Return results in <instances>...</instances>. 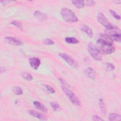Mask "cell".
<instances>
[{
    "label": "cell",
    "instance_id": "1",
    "mask_svg": "<svg viewBox=\"0 0 121 121\" xmlns=\"http://www.w3.org/2000/svg\"><path fill=\"white\" fill-rule=\"evenodd\" d=\"M112 42L109 36L105 34H101L97 40L96 46L101 52L111 54L115 51Z\"/></svg>",
    "mask_w": 121,
    "mask_h": 121
},
{
    "label": "cell",
    "instance_id": "2",
    "mask_svg": "<svg viewBox=\"0 0 121 121\" xmlns=\"http://www.w3.org/2000/svg\"><path fill=\"white\" fill-rule=\"evenodd\" d=\"M61 14L64 20L67 22L73 23L78 21V18L75 14L69 9H61Z\"/></svg>",
    "mask_w": 121,
    "mask_h": 121
},
{
    "label": "cell",
    "instance_id": "3",
    "mask_svg": "<svg viewBox=\"0 0 121 121\" xmlns=\"http://www.w3.org/2000/svg\"><path fill=\"white\" fill-rule=\"evenodd\" d=\"M62 89L65 94L66 95L72 104L78 106L80 105V101L78 98L71 90L68 87L63 86H62Z\"/></svg>",
    "mask_w": 121,
    "mask_h": 121
},
{
    "label": "cell",
    "instance_id": "4",
    "mask_svg": "<svg viewBox=\"0 0 121 121\" xmlns=\"http://www.w3.org/2000/svg\"><path fill=\"white\" fill-rule=\"evenodd\" d=\"M87 50L93 58L96 60H100L102 59V54L96 46L93 43H89L87 45Z\"/></svg>",
    "mask_w": 121,
    "mask_h": 121
},
{
    "label": "cell",
    "instance_id": "5",
    "mask_svg": "<svg viewBox=\"0 0 121 121\" xmlns=\"http://www.w3.org/2000/svg\"><path fill=\"white\" fill-rule=\"evenodd\" d=\"M59 55L71 67L74 69H77L78 68V65L77 61L69 55L64 53H60Z\"/></svg>",
    "mask_w": 121,
    "mask_h": 121
},
{
    "label": "cell",
    "instance_id": "6",
    "mask_svg": "<svg viewBox=\"0 0 121 121\" xmlns=\"http://www.w3.org/2000/svg\"><path fill=\"white\" fill-rule=\"evenodd\" d=\"M97 19L99 23L103 26L106 29H110L112 26V25L107 20V18L105 17L104 14L102 13L99 12L97 14Z\"/></svg>",
    "mask_w": 121,
    "mask_h": 121
},
{
    "label": "cell",
    "instance_id": "7",
    "mask_svg": "<svg viewBox=\"0 0 121 121\" xmlns=\"http://www.w3.org/2000/svg\"><path fill=\"white\" fill-rule=\"evenodd\" d=\"M28 112L29 114L33 116V117L38 119L41 121H46L47 120V117L43 113H41L38 112L36 111L32 110H29Z\"/></svg>",
    "mask_w": 121,
    "mask_h": 121
},
{
    "label": "cell",
    "instance_id": "8",
    "mask_svg": "<svg viewBox=\"0 0 121 121\" xmlns=\"http://www.w3.org/2000/svg\"><path fill=\"white\" fill-rule=\"evenodd\" d=\"M85 75L88 78L95 79L96 77V73L95 70L91 67H87L84 70Z\"/></svg>",
    "mask_w": 121,
    "mask_h": 121
},
{
    "label": "cell",
    "instance_id": "9",
    "mask_svg": "<svg viewBox=\"0 0 121 121\" xmlns=\"http://www.w3.org/2000/svg\"><path fill=\"white\" fill-rule=\"evenodd\" d=\"M105 35L110 37L112 35H113L116 34H121V31H120V29L118 27L115 26H112L111 28L107 29H106L105 31Z\"/></svg>",
    "mask_w": 121,
    "mask_h": 121
},
{
    "label": "cell",
    "instance_id": "10",
    "mask_svg": "<svg viewBox=\"0 0 121 121\" xmlns=\"http://www.w3.org/2000/svg\"><path fill=\"white\" fill-rule=\"evenodd\" d=\"M5 40L8 43L13 45L19 46L23 44L22 42L20 40L13 37H6Z\"/></svg>",
    "mask_w": 121,
    "mask_h": 121
},
{
    "label": "cell",
    "instance_id": "11",
    "mask_svg": "<svg viewBox=\"0 0 121 121\" xmlns=\"http://www.w3.org/2000/svg\"><path fill=\"white\" fill-rule=\"evenodd\" d=\"M29 62L30 66L34 69H37L41 63L40 60L36 57L30 58L29 59Z\"/></svg>",
    "mask_w": 121,
    "mask_h": 121
},
{
    "label": "cell",
    "instance_id": "12",
    "mask_svg": "<svg viewBox=\"0 0 121 121\" xmlns=\"http://www.w3.org/2000/svg\"><path fill=\"white\" fill-rule=\"evenodd\" d=\"M33 104L34 105L36 109H38L44 113L47 112L48 109H47V107L44 105L41 104L40 102H39L38 101H35L33 102Z\"/></svg>",
    "mask_w": 121,
    "mask_h": 121
},
{
    "label": "cell",
    "instance_id": "13",
    "mask_svg": "<svg viewBox=\"0 0 121 121\" xmlns=\"http://www.w3.org/2000/svg\"><path fill=\"white\" fill-rule=\"evenodd\" d=\"M80 30L85 32L89 37L92 38L93 36V33L92 30L89 28V27L86 25H83L80 27Z\"/></svg>",
    "mask_w": 121,
    "mask_h": 121
},
{
    "label": "cell",
    "instance_id": "14",
    "mask_svg": "<svg viewBox=\"0 0 121 121\" xmlns=\"http://www.w3.org/2000/svg\"><path fill=\"white\" fill-rule=\"evenodd\" d=\"M35 17L38 19L39 20L41 21H43V20H45L46 19H47V17L46 16V15L43 13L41 12L40 11L38 10H36L34 14Z\"/></svg>",
    "mask_w": 121,
    "mask_h": 121
},
{
    "label": "cell",
    "instance_id": "15",
    "mask_svg": "<svg viewBox=\"0 0 121 121\" xmlns=\"http://www.w3.org/2000/svg\"><path fill=\"white\" fill-rule=\"evenodd\" d=\"M108 120L110 121L121 120V115L116 113H110L108 115Z\"/></svg>",
    "mask_w": 121,
    "mask_h": 121
},
{
    "label": "cell",
    "instance_id": "16",
    "mask_svg": "<svg viewBox=\"0 0 121 121\" xmlns=\"http://www.w3.org/2000/svg\"><path fill=\"white\" fill-rule=\"evenodd\" d=\"M71 2L73 4V5L78 9H81L83 8L85 5V3L84 0H72Z\"/></svg>",
    "mask_w": 121,
    "mask_h": 121
},
{
    "label": "cell",
    "instance_id": "17",
    "mask_svg": "<svg viewBox=\"0 0 121 121\" xmlns=\"http://www.w3.org/2000/svg\"><path fill=\"white\" fill-rule=\"evenodd\" d=\"M66 43L71 44H77L79 43L78 40L74 37H67L65 38Z\"/></svg>",
    "mask_w": 121,
    "mask_h": 121
},
{
    "label": "cell",
    "instance_id": "18",
    "mask_svg": "<svg viewBox=\"0 0 121 121\" xmlns=\"http://www.w3.org/2000/svg\"><path fill=\"white\" fill-rule=\"evenodd\" d=\"M99 105L101 112H102L103 114L104 115H105L106 113V110H105V106H104V101L102 99L100 98L99 99Z\"/></svg>",
    "mask_w": 121,
    "mask_h": 121
},
{
    "label": "cell",
    "instance_id": "19",
    "mask_svg": "<svg viewBox=\"0 0 121 121\" xmlns=\"http://www.w3.org/2000/svg\"><path fill=\"white\" fill-rule=\"evenodd\" d=\"M13 91L14 93L17 95H21L23 93V90L21 88L18 86H15L13 87Z\"/></svg>",
    "mask_w": 121,
    "mask_h": 121
},
{
    "label": "cell",
    "instance_id": "20",
    "mask_svg": "<svg viewBox=\"0 0 121 121\" xmlns=\"http://www.w3.org/2000/svg\"><path fill=\"white\" fill-rule=\"evenodd\" d=\"M22 77L24 79H25L27 81H31L33 79V78L32 75L30 73H29L26 72L23 73L22 75Z\"/></svg>",
    "mask_w": 121,
    "mask_h": 121
},
{
    "label": "cell",
    "instance_id": "21",
    "mask_svg": "<svg viewBox=\"0 0 121 121\" xmlns=\"http://www.w3.org/2000/svg\"><path fill=\"white\" fill-rule=\"evenodd\" d=\"M51 106L54 111H58L60 109L59 104L55 102H52L51 103Z\"/></svg>",
    "mask_w": 121,
    "mask_h": 121
},
{
    "label": "cell",
    "instance_id": "22",
    "mask_svg": "<svg viewBox=\"0 0 121 121\" xmlns=\"http://www.w3.org/2000/svg\"><path fill=\"white\" fill-rule=\"evenodd\" d=\"M110 37L112 41H115L116 42H120L121 40V34H116V35H112V36H110Z\"/></svg>",
    "mask_w": 121,
    "mask_h": 121
},
{
    "label": "cell",
    "instance_id": "23",
    "mask_svg": "<svg viewBox=\"0 0 121 121\" xmlns=\"http://www.w3.org/2000/svg\"><path fill=\"white\" fill-rule=\"evenodd\" d=\"M45 86V87H46L47 90L48 91V92L49 93H50V94H52L55 93V90L52 86H51L49 85H46Z\"/></svg>",
    "mask_w": 121,
    "mask_h": 121
},
{
    "label": "cell",
    "instance_id": "24",
    "mask_svg": "<svg viewBox=\"0 0 121 121\" xmlns=\"http://www.w3.org/2000/svg\"><path fill=\"white\" fill-rule=\"evenodd\" d=\"M115 69V66L111 63H106V69L108 71H112L114 70Z\"/></svg>",
    "mask_w": 121,
    "mask_h": 121
},
{
    "label": "cell",
    "instance_id": "25",
    "mask_svg": "<svg viewBox=\"0 0 121 121\" xmlns=\"http://www.w3.org/2000/svg\"><path fill=\"white\" fill-rule=\"evenodd\" d=\"M109 12H110V13L112 14V15L116 19L118 20H120L121 19V17L119 15H118V14H117L114 10H112V9H110L109 10Z\"/></svg>",
    "mask_w": 121,
    "mask_h": 121
},
{
    "label": "cell",
    "instance_id": "26",
    "mask_svg": "<svg viewBox=\"0 0 121 121\" xmlns=\"http://www.w3.org/2000/svg\"><path fill=\"white\" fill-rule=\"evenodd\" d=\"M43 43L44 44L47 45H53L54 43V42L52 39L49 38L44 39L43 41Z\"/></svg>",
    "mask_w": 121,
    "mask_h": 121
},
{
    "label": "cell",
    "instance_id": "27",
    "mask_svg": "<svg viewBox=\"0 0 121 121\" xmlns=\"http://www.w3.org/2000/svg\"><path fill=\"white\" fill-rule=\"evenodd\" d=\"M85 5L88 7H92L95 5V2L93 0H86L84 1Z\"/></svg>",
    "mask_w": 121,
    "mask_h": 121
},
{
    "label": "cell",
    "instance_id": "28",
    "mask_svg": "<svg viewBox=\"0 0 121 121\" xmlns=\"http://www.w3.org/2000/svg\"><path fill=\"white\" fill-rule=\"evenodd\" d=\"M11 24L13 25V26L18 27V28H21L22 27V24L21 23L17 21H13L12 22H11Z\"/></svg>",
    "mask_w": 121,
    "mask_h": 121
},
{
    "label": "cell",
    "instance_id": "29",
    "mask_svg": "<svg viewBox=\"0 0 121 121\" xmlns=\"http://www.w3.org/2000/svg\"><path fill=\"white\" fill-rule=\"evenodd\" d=\"M92 120L93 121H104L103 119H102L101 117L98 116L97 115H94L93 117H92Z\"/></svg>",
    "mask_w": 121,
    "mask_h": 121
},
{
    "label": "cell",
    "instance_id": "30",
    "mask_svg": "<svg viewBox=\"0 0 121 121\" xmlns=\"http://www.w3.org/2000/svg\"><path fill=\"white\" fill-rule=\"evenodd\" d=\"M59 80H60V82L62 84L63 86H65V87H67L69 86V85L67 83V82L65 81H64V80H63L62 78H59Z\"/></svg>",
    "mask_w": 121,
    "mask_h": 121
}]
</instances>
